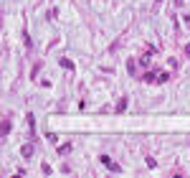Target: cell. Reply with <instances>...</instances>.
<instances>
[{"label":"cell","mask_w":190,"mask_h":178,"mask_svg":"<svg viewBox=\"0 0 190 178\" xmlns=\"http://www.w3.org/2000/svg\"><path fill=\"white\" fill-rule=\"evenodd\" d=\"M102 163H104L107 168H112V170H117V173L122 170V168H119V163H114V160H112V158H109V155H102Z\"/></svg>","instance_id":"cell-1"},{"label":"cell","mask_w":190,"mask_h":178,"mask_svg":"<svg viewBox=\"0 0 190 178\" xmlns=\"http://www.w3.org/2000/svg\"><path fill=\"white\" fill-rule=\"evenodd\" d=\"M33 150H36V148L28 143V145H23V148H21V155H23V158H31V155H33Z\"/></svg>","instance_id":"cell-2"},{"label":"cell","mask_w":190,"mask_h":178,"mask_svg":"<svg viewBox=\"0 0 190 178\" xmlns=\"http://www.w3.org/2000/svg\"><path fill=\"white\" fill-rule=\"evenodd\" d=\"M167 79H170V74H167V71H162V74H157V76H155V82H160V84H162V82H167Z\"/></svg>","instance_id":"cell-3"},{"label":"cell","mask_w":190,"mask_h":178,"mask_svg":"<svg viewBox=\"0 0 190 178\" xmlns=\"http://www.w3.org/2000/svg\"><path fill=\"white\" fill-rule=\"evenodd\" d=\"M61 66H64V69H74V64L69 61V58H61Z\"/></svg>","instance_id":"cell-4"},{"label":"cell","mask_w":190,"mask_h":178,"mask_svg":"<svg viewBox=\"0 0 190 178\" xmlns=\"http://www.w3.org/2000/svg\"><path fill=\"white\" fill-rule=\"evenodd\" d=\"M124 107H127V99H119V104H117V112H124Z\"/></svg>","instance_id":"cell-5"},{"label":"cell","mask_w":190,"mask_h":178,"mask_svg":"<svg viewBox=\"0 0 190 178\" xmlns=\"http://www.w3.org/2000/svg\"><path fill=\"white\" fill-rule=\"evenodd\" d=\"M8 132H10V120H5V122H3V135H8Z\"/></svg>","instance_id":"cell-6"},{"label":"cell","mask_w":190,"mask_h":178,"mask_svg":"<svg viewBox=\"0 0 190 178\" xmlns=\"http://www.w3.org/2000/svg\"><path fill=\"white\" fill-rule=\"evenodd\" d=\"M150 56H152V53H145V56L140 58V64H145V66H147V64H150Z\"/></svg>","instance_id":"cell-7"},{"label":"cell","mask_w":190,"mask_h":178,"mask_svg":"<svg viewBox=\"0 0 190 178\" xmlns=\"http://www.w3.org/2000/svg\"><path fill=\"white\" fill-rule=\"evenodd\" d=\"M69 150H71V145H61V148H59V153H61V155H66Z\"/></svg>","instance_id":"cell-8"},{"label":"cell","mask_w":190,"mask_h":178,"mask_svg":"<svg viewBox=\"0 0 190 178\" xmlns=\"http://www.w3.org/2000/svg\"><path fill=\"white\" fill-rule=\"evenodd\" d=\"M157 3H160V0H157Z\"/></svg>","instance_id":"cell-9"}]
</instances>
